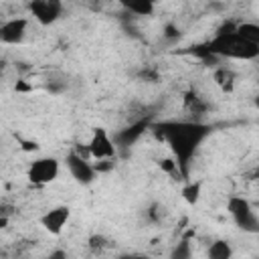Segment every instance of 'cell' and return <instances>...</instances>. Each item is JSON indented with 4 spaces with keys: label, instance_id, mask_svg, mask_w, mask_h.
Returning <instances> with one entry per match:
<instances>
[{
    "label": "cell",
    "instance_id": "1",
    "mask_svg": "<svg viewBox=\"0 0 259 259\" xmlns=\"http://www.w3.org/2000/svg\"><path fill=\"white\" fill-rule=\"evenodd\" d=\"M152 132L158 140L166 142L178 162L180 176H188L190 160L196 152V148L204 142V138L210 134V127L200 121H162L152 125Z\"/></svg>",
    "mask_w": 259,
    "mask_h": 259
},
{
    "label": "cell",
    "instance_id": "2",
    "mask_svg": "<svg viewBox=\"0 0 259 259\" xmlns=\"http://www.w3.org/2000/svg\"><path fill=\"white\" fill-rule=\"evenodd\" d=\"M208 49L212 55L221 59H241V61H253L259 57V45H253L233 32H217L208 42Z\"/></svg>",
    "mask_w": 259,
    "mask_h": 259
},
{
    "label": "cell",
    "instance_id": "3",
    "mask_svg": "<svg viewBox=\"0 0 259 259\" xmlns=\"http://www.w3.org/2000/svg\"><path fill=\"white\" fill-rule=\"evenodd\" d=\"M87 148H89V156L95 158V160H101V158H115V154H117V146H115L113 138L107 134L105 127H95V130H93Z\"/></svg>",
    "mask_w": 259,
    "mask_h": 259
},
{
    "label": "cell",
    "instance_id": "4",
    "mask_svg": "<svg viewBox=\"0 0 259 259\" xmlns=\"http://www.w3.org/2000/svg\"><path fill=\"white\" fill-rule=\"evenodd\" d=\"M59 176V162L51 156L36 158L28 168V180L32 184H51Z\"/></svg>",
    "mask_w": 259,
    "mask_h": 259
},
{
    "label": "cell",
    "instance_id": "5",
    "mask_svg": "<svg viewBox=\"0 0 259 259\" xmlns=\"http://www.w3.org/2000/svg\"><path fill=\"white\" fill-rule=\"evenodd\" d=\"M65 164H67V168H69V174H71L79 184H91V182L95 180V176H97L95 166L89 164L87 158L81 156V154H77V152H71V154L67 156Z\"/></svg>",
    "mask_w": 259,
    "mask_h": 259
},
{
    "label": "cell",
    "instance_id": "6",
    "mask_svg": "<svg viewBox=\"0 0 259 259\" xmlns=\"http://www.w3.org/2000/svg\"><path fill=\"white\" fill-rule=\"evenodd\" d=\"M28 10L34 16L36 22L49 26L61 16L63 4H61V0H30L28 2Z\"/></svg>",
    "mask_w": 259,
    "mask_h": 259
},
{
    "label": "cell",
    "instance_id": "7",
    "mask_svg": "<svg viewBox=\"0 0 259 259\" xmlns=\"http://www.w3.org/2000/svg\"><path fill=\"white\" fill-rule=\"evenodd\" d=\"M69 217H71V208L61 204V206H55L51 210H47L42 217H40V225L51 233V235H59L63 231V227L69 223Z\"/></svg>",
    "mask_w": 259,
    "mask_h": 259
},
{
    "label": "cell",
    "instance_id": "8",
    "mask_svg": "<svg viewBox=\"0 0 259 259\" xmlns=\"http://www.w3.org/2000/svg\"><path fill=\"white\" fill-rule=\"evenodd\" d=\"M26 18H10L0 26V40L4 45H18L26 34Z\"/></svg>",
    "mask_w": 259,
    "mask_h": 259
},
{
    "label": "cell",
    "instance_id": "9",
    "mask_svg": "<svg viewBox=\"0 0 259 259\" xmlns=\"http://www.w3.org/2000/svg\"><path fill=\"white\" fill-rule=\"evenodd\" d=\"M148 127H150V121H148V119H140V121L132 123L130 127L117 132V134L113 136V142H115V146H123V148H125V146H132V144L138 142V138H140Z\"/></svg>",
    "mask_w": 259,
    "mask_h": 259
},
{
    "label": "cell",
    "instance_id": "10",
    "mask_svg": "<svg viewBox=\"0 0 259 259\" xmlns=\"http://www.w3.org/2000/svg\"><path fill=\"white\" fill-rule=\"evenodd\" d=\"M130 14L136 16H152L154 14V4L152 0H117Z\"/></svg>",
    "mask_w": 259,
    "mask_h": 259
},
{
    "label": "cell",
    "instance_id": "11",
    "mask_svg": "<svg viewBox=\"0 0 259 259\" xmlns=\"http://www.w3.org/2000/svg\"><path fill=\"white\" fill-rule=\"evenodd\" d=\"M212 79H214V83H217L225 93H231V91L235 89V73H233V69H229V67H217L214 73H212Z\"/></svg>",
    "mask_w": 259,
    "mask_h": 259
},
{
    "label": "cell",
    "instance_id": "12",
    "mask_svg": "<svg viewBox=\"0 0 259 259\" xmlns=\"http://www.w3.org/2000/svg\"><path fill=\"white\" fill-rule=\"evenodd\" d=\"M184 107H186V111H190L192 115H202V113H206V109H208V103L196 93V91H186L184 93Z\"/></svg>",
    "mask_w": 259,
    "mask_h": 259
},
{
    "label": "cell",
    "instance_id": "13",
    "mask_svg": "<svg viewBox=\"0 0 259 259\" xmlns=\"http://www.w3.org/2000/svg\"><path fill=\"white\" fill-rule=\"evenodd\" d=\"M227 210H229V214L233 217V221H237V219L249 214L253 208H251V202H249L247 198H243V196H231V198L227 200Z\"/></svg>",
    "mask_w": 259,
    "mask_h": 259
},
{
    "label": "cell",
    "instance_id": "14",
    "mask_svg": "<svg viewBox=\"0 0 259 259\" xmlns=\"http://www.w3.org/2000/svg\"><path fill=\"white\" fill-rule=\"evenodd\" d=\"M235 32L239 36H243L245 40H249L253 45H259V24L257 22H239Z\"/></svg>",
    "mask_w": 259,
    "mask_h": 259
},
{
    "label": "cell",
    "instance_id": "15",
    "mask_svg": "<svg viewBox=\"0 0 259 259\" xmlns=\"http://www.w3.org/2000/svg\"><path fill=\"white\" fill-rule=\"evenodd\" d=\"M233 255V249L227 241H214L208 247V257L210 259H229Z\"/></svg>",
    "mask_w": 259,
    "mask_h": 259
},
{
    "label": "cell",
    "instance_id": "16",
    "mask_svg": "<svg viewBox=\"0 0 259 259\" xmlns=\"http://www.w3.org/2000/svg\"><path fill=\"white\" fill-rule=\"evenodd\" d=\"M235 223H237V227H239L241 231H245V233H259V217H257L253 210H251L249 214L237 219Z\"/></svg>",
    "mask_w": 259,
    "mask_h": 259
},
{
    "label": "cell",
    "instance_id": "17",
    "mask_svg": "<svg viewBox=\"0 0 259 259\" xmlns=\"http://www.w3.org/2000/svg\"><path fill=\"white\" fill-rule=\"evenodd\" d=\"M200 190H202V184L196 180V182H188L184 188H182V198L188 202V204H196L198 198H200Z\"/></svg>",
    "mask_w": 259,
    "mask_h": 259
},
{
    "label": "cell",
    "instance_id": "18",
    "mask_svg": "<svg viewBox=\"0 0 259 259\" xmlns=\"http://www.w3.org/2000/svg\"><path fill=\"white\" fill-rule=\"evenodd\" d=\"M172 257L174 259H188L190 257V243L186 239H182L174 249H172Z\"/></svg>",
    "mask_w": 259,
    "mask_h": 259
},
{
    "label": "cell",
    "instance_id": "19",
    "mask_svg": "<svg viewBox=\"0 0 259 259\" xmlns=\"http://www.w3.org/2000/svg\"><path fill=\"white\" fill-rule=\"evenodd\" d=\"M158 166H160L164 172H168V174H178V176H180V168H178L176 158H162V160L158 162Z\"/></svg>",
    "mask_w": 259,
    "mask_h": 259
},
{
    "label": "cell",
    "instance_id": "20",
    "mask_svg": "<svg viewBox=\"0 0 259 259\" xmlns=\"http://www.w3.org/2000/svg\"><path fill=\"white\" fill-rule=\"evenodd\" d=\"M107 243H109V241H107L103 235H91V237H89V247H91V251H97V253H99V251H103V249L107 247Z\"/></svg>",
    "mask_w": 259,
    "mask_h": 259
},
{
    "label": "cell",
    "instance_id": "21",
    "mask_svg": "<svg viewBox=\"0 0 259 259\" xmlns=\"http://www.w3.org/2000/svg\"><path fill=\"white\" fill-rule=\"evenodd\" d=\"M164 38L166 40H176V38H180V28L176 26V24H172V22H168L166 26H164Z\"/></svg>",
    "mask_w": 259,
    "mask_h": 259
},
{
    "label": "cell",
    "instance_id": "22",
    "mask_svg": "<svg viewBox=\"0 0 259 259\" xmlns=\"http://www.w3.org/2000/svg\"><path fill=\"white\" fill-rule=\"evenodd\" d=\"M93 166H95V170H97V174H99V172H109V170H113L115 162H113V158H101V160H97V164H93Z\"/></svg>",
    "mask_w": 259,
    "mask_h": 259
},
{
    "label": "cell",
    "instance_id": "23",
    "mask_svg": "<svg viewBox=\"0 0 259 259\" xmlns=\"http://www.w3.org/2000/svg\"><path fill=\"white\" fill-rule=\"evenodd\" d=\"M162 206L160 204H152L148 210H146V214H148V221H152V223H158L160 221V217H162Z\"/></svg>",
    "mask_w": 259,
    "mask_h": 259
},
{
    "label": "cell",
    "instance_id": "24",
    "mask_svg": "<svg viewBox=\"0 0 259 259\" xmlns=\"http://www.w3.org/2000/svg\"><path fill=\"white\" fill-rule=\"evenodd\" d=\"M140 77H142V79H146V81H150V83H156V81H158V73H156V69H150V67L142 69Z\"/></svg>",
    "mask_w": 259,
    "mask_h": 259
},
{
    "label": "cell",
    "instance_id": "25",
    "mask_svg": "<svg viewBox=\"0 0 259 259\" xmlns=\"http://www.w3.org/2000/svg\"><path fill=\"white\" fill-rule=\"evenodd\" d=\"M18 142H20V148H22L24 152H38V148H40L34 140H20V138H18Z\"/></svg>",
    "mask_w": 259,
    "mask_h": 259
},
{
    "label": "cell",
    "instance_id": "26",
    "mask_svg": "<svg viewBox=\"0 0 259 259\" xmlns=\"http://www.w3.org/2000/svg\"><path fill=\"white\" fill-rule=\"evenodd\" d=\"M14 91L16 93H28V91H32V85H28L26 81H16V85H14Z\"/></svg>",
    "mask_w": 259,
    "mask_h": 259
},
{
    "label": "cell",
    "instance_id": "27",
    "mask_svg": "<svg viewBox=\"0 0 259 259\" xmlns=\"http://www.w3.org/2000/svg\"><path fill=\"white\" fill-rule=\"evenodd\" d=\"M249 176H251L253 180H259V168H255V170H253V172H251Z\"/></svg>",
    "mask_w": 259,
    "mask_h": 259
},
{
    "label": "cell",
    "instance_id": "28",
    "mask_svg": "<svg viewBox=\"0 0 259 259\" xmlns=\"http://www.w3.org/2000/svg\"><path fill=\"white\" fill-rule=\"evenodd\" d=\"M51 257H65V253H63V251H57V253H53Z\"/></svg>",
    "mask_w": 259,
    "mask_h": 259
},
{
    "label": "cell",
    "instance_id": "29",
    "mask_svg": "<svg viewBox=\"0 0 259 259\" xmlns=\"http://www.w3.org/2000/svg\"><path fill=\"white\" fill-rule=\"evenodd\" d=\"M253 103H255V107H257V109H259V95H257V97H255V99H253Z\"/></svg>",
    "mask_w": 259,
    "mask_h": 259
},
{
    "label": "cell",
    "instance_id": "30",
    "mask_svg": "<svg viewBox=\"0 0 259 259\" xmlns=\"http://www.w3.org/2000/svg\"><path fill=\"white\" fill-rule=\"evenodd\" d=\"M152 2H156V0H152Z\"/></svg>",
    "mask_w": 259,
    "mask_h": 259
}]
</instances>
